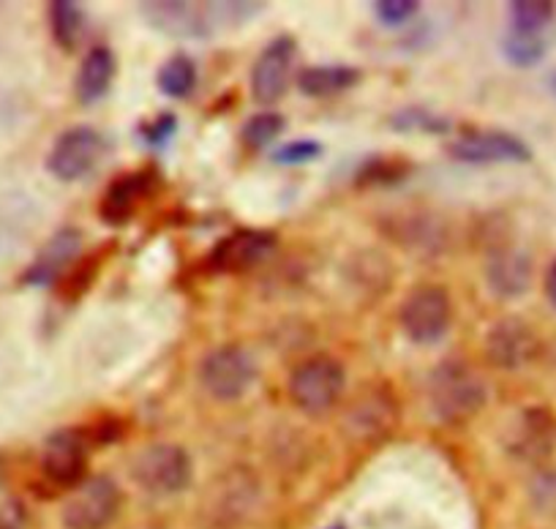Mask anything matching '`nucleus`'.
Instances as JSON below:
<instances>
[{"mask_svg":"<svg viewBox=\"0 0 556 529\" xmlns=\"http://www.w3.org/2000/svg\"><path fill=\"white\" fill-rule=\"evenodd\" d=\"M285 128L287 121L281 112H256V115H251L249 121L243 123V128H240V140H243V146L251 148V151H262V148L273 146L278 137L285 135Z\"/></svg>","mask_w":556,"mask_h":529,"instance_id":"obj_25","label":"nucleus"},{"mask_svg":"<svg viewBox=\"0 0 556 529\" xmlns=\"http://www.w3.org/2000/svg\"><path fill=\"white\" fill-rule=\"evenodd\" d=\"M485 357L494 368L502 371H518L534 363L543 352L540 333L521 317H505L494 323L483 341Z\"/></svg>","mask_w":556,"mask_h":529,"instance_id":"obj_10","label":"nucleus"},{"mask_svg":"<svg viewBox=\"0 0 556 529\" xmlns=\"http://www.w3.org/2000/svg\"><path fill=\"white\" fill-rule=\"evenodd\" d=\"M200 382L216 402H238L256 382V363L240 344H222L200 363Z\"/></svg>","mask_w":556,"mask_h":529,"instance_id":"obj_6","label":"nucleus"},{"mask_svg":"<svg viewBox=\"0 0 556 529\" xmlns=\"http://www.w3.org/2000/svg\"><path fill=\"white\" fill-rule=\"evenodd\" d=\"M417 9H420L417 0H377V3H374V14H377V20L382 25H390V28L409 23V20L417 14Z\"/></svg>","mask_w":556,"mask_h":529,"instance_id":"obj_30","label":"nucleus"},{"mask_svg":"<svg viewBox=\"0 0 556 529\" xmlns=\"http://www.w3.org/2000/svg\"><path fill=\"white\" fill-rule=\"evenodd\" d=\"M85 14L79 3L74 0H52L50 3V30L55 45L63 52L77 50L79 39H83Z\"/></svg>","mask_w":556,"mask_h":529,"instance_id":"obj_21","label":"nucleus"},{"mask_svg":"<svg viewBox=\"0 0 556 529\" xmlns=\"http://www.w3.org/2000/svg\"><path fill=\"white\" fill-rule=\"evenodd\" d=\"M156 85L169 99H186L197 88V63L189 55H184V52L167 58L162 68H159Z\"/></svg>","mask_w":556,"mask_h":529,"instance_id":"obj_22","label":"nucleus"},{"mask_svg":"<svg viewBox=\"0 0 556 529\" xmlns=\"http://www.w3.org/2000/svg\"><path fill=\"white\" fill-rule=\"evenodd\" d=\"M323 153H325V148L319 146L317 140H312V137H303V140H292V142H287V146L278 148V151L273 153V162L285 164V167H295V164L317 162Z\"/></svg>","mask_w":556,"mask_h":529,"instance_id":"obj_28","label":"nucleus"},{"mask_svg":"<svg viewBox=\"0 0 556 529\" xmlns=\"http://www.w3.org/2000/svg\"><path fill=\"white\" fill-rule=\"evenodd\" d=\"M83 251V232L74 227H63L39 249L36 260L23 270L20 285L25 287H50L61 281V276L79 260Z\"/></svg>","mask_w":556,"mask_h":529,"instance_id":"obj_14","label":"nucleus"},{"mask_svg":"<svg viewBox=\"0 0 556 529\" xmlns=\"http://www.w3.org/2000/svg\"><path fill=\"white\" fill-rule=\"evenodd\" d=\"M346 385V368L330 355H312L290 374V399L301 413L325 415L339 404Z\"/></svg>","mask_w":556,"mask_h":529,"instance_id":"obj_2","label":"nucleus"},{"mask_svg":"<svg viewBox=\"0 0 556 529\" xmlns=\"http://www.w3.org/2000/svg\"><path fill=\"white\" fill-rule=\"evenodd\" d=\"M548 90L554 93V99H556V68L551 72V77H548Z\"/></svg>","mask_w":556,"mask_h":529,"instance_id":"obj_34","label":"nucleus"},{"mask_svg":"<svg viewBox=\"0 0 556 529\" xmlns=\"http://www.w3.org/2000/svg\"><path fill=\"white\" fill-rule=\"evenodd\" d=\"M485 285L491 295L502 301L523 298L532 287V260L513 243L491 245L485 256Z\"/></svg>","mask_w":556,"mask_h":529,"instance_id":"obj_13","label":"nucleus"},{"mask_svg":"<svg viewBox=\"0 0 556 529\" xmlns=\"http://www.w3.org/2000/svg\"><path fill=\"white\" fill-rule=\"evenodd\" d=\"M148 23L153 28H159L162 34L169 36H200L202 30H207V17L200 7L194 3H146L142 7Z\"/></svg>","mask_w":556,"mask_h":529,"instance_id":"obj_18","label":"nucleus"},{"mask_svg":"<svg viewBox=\"0 0 556 529\" xmlns=\"http://www.w3.org/2000/svg\"><path fill=\"white\" fill-rule=\"evenodd\" d=\"M556 448V418L545 407H529L507 434V451L521 462H543Z\"/></svg>","mask_w":556,"mask_h":529,"instance_id":"obj_16","label":"nucleus"},{"mask_svg":"<svg viewBox=\"0 0 556 529\" xmlns=\"http://www.w3.org/2000/svg\"><path fill=\"white\" fill-rule=\"evenodd\" d=\"M112 249H115V240H110L106 245H96L90 254H83L77 262H74L72 268L66 270V274L61 276V281H58V295L63 298V301H77V298H83L85 292L90 290V287L96 285V279H99V270L104 268L106 256L112 254Z\"/></svg>","mask_w":556,"mask_h":529,"instance_id":"obj_20","label":"nucleus"},{"mask_svg":"<svg viewBox=\"0 0 556 529\" xmlns=\"http://www.w3.org/2000/svg\"><path fill=\"white\" fill-rule=\"evenodd\" d=\"M361 68L330 63V66H306L298 74V88L308 99H330L361 83Z\"/></svg>","mask_w":556,"mask_h":529,"instance_id":"obj_19","label":"nucleus"},{"mask_svg":"<svg viewBox=\"0 0 556 529\" xmlns=\"http://www.w3.org/2000/svg\"><path fill=\"white\" fill-rule=\"evenodd\" d=\"M175 131H178V117H175L173 112H162L159 117L146 121L142 126H139V135H142V140H146L151 148L167 146V142L173 140Z\"/></svg>","mask_w":556,"mask_h":529,"instance_id":"obj_31","label":"nucleus"},{"mask_svg":"<svg viewBox=\"0 0 556 529\" xmlns=\"http://www.w3.org/2000/svg\"><path fill=\"white\" fill-rule=\"evenodd\" d=\"M507 14H510V30L540 36L554 20V3H548V0H513L507 7Z\"/></svg>","mask_w":556,"mask_h":529,"instance_id":"obj_24","label":"nucleus"},{"mask_svg":"<svg viewBox=\"0 0 556 529\" xmlns=\"http://www.w3.org/2000/svg\"><path fill=\"white\" fill-rule=\"evenodd\" d=\"M278 249V238L267 229H235V232L224 235L207 254V270L218 276L227 274H245V270L256 268L273 251Z\"/></svg>","mask_w":556,"mask_h":529,"instance_id":"obj_11","label":"nucleus"},{"mask_svg":"<svg viewBox=\"0 0 556 529\" xmlns=\"http://www.w3.org/2000/svg\"><path fill=\"white\" fill-rule=\"evenodd\" d=\"M123 505V491L110 475H93L68 494L63 505L66 529H106L117 518Z\"/></svg>","mask_w":556,"mask_h":529,"instance_id":"obj_7","label":"nucleus"},{"mask_svg":"<svg viewBox=\"0 0 556 529\" xmlns=\"http://www.w3.org/2000/svg\"><path fill=\"white\" fill-rule=\"evenodd\" d=\"M131 480L151 496H175L189 489L194 478L191 456L173 442L148 445L131 458Z\"/></svg>","mask_w":556,"mask_h":529,"instance_id":"obj_4","label":"nucleus"},{"mask_svg":"<svg viewBox=\"0 0 556 529\" xmlns=\"http://www.w3.org/2000/svg\"><path fill=\"white\" fill-rule=\"evenodd\" d=\"M104 153V137L93 126H72L55 137L47 153V173L61 184H74L93 173Z\"/></svg>","mask_w":556,"mask_h":529,"instance_id":"obj_8","label":"nucleus"},{"mask_svg":"<svg viewBox=\"0 0 556 529\" xmlns=\"http://www.w3.org/2000/svg\"><path fill=\"white\" fill-rule=\"evenodd\" d=\"M295 55L298 41L292 36H276L260 52L256 63L251 66V96H254V101L270 106L285 99L292 83Z\"/></svg>","mask_w":556,"mask_h":529,"instance_id":"obj_12","label":"nucleus"},{"mask_svg":"<svg viewBox=\"0 0 556 529\" xmlns=\"http://www.w3.org/2000/svg\"><path fill=\"white\" fill-rule=\"evenodd\" d=\"M153 186H156V175L153 169H137V173H123L110 180L106 191L99 200V218L110 227H123L137 216L139 205L151 197Z\"/></svg>","mask_w":556,"mask_h":529,"instance_id":"obj_15","label":"nucleus"},{"mask_svg":"<svg viewBox=\"0 0 556 529\" xmlns=\"http://www.w3.org/2000/svg\"><path fill=\"white\" fill-rule=\"evenodd\" d=\"M390 128L401 131V135H415V131H424V135H445L451 131L453 123L447 117L437 115V112L426 110V106H401L393 115L388 117Z\"/></svg>","mask_w":556,"mask_h":529,"instance_id":"obj_23","label":"nucleus"},{"mask_svg":"<svg viewBox=\"0 0 556 529\" xmlns=\"http://www.w3.org/2000/svg\"><path fill=\"white\" fill-rule=\"evenodd\" d=\"M3 478H7V456L0 453V486H3Z\"/></svg>","mask_w":556,"mask_h":529,"instance_id":"obj_33","label":"nucleus"},{"mask_svg":"<svg viewBox=\"0 0 556 529\" xmlns=\"http://www.w3.org/2000/svg\"><path fill=\"white\" fill-rule=\"evenodd\" d=\"M399 325L415 347H434L453 325V301L442 285H417L399 306Z\"/></svg>","mask_w":556,"mask_h":529,"instance_id":"obj_3","label":"nucleus"},{"mask_svg":"<svg viewBox=\"0 0 556 529\" xmlns=\"http://www.w3.org/2000/svg\"><path fill=\"white\" fill-rule=\"evenodd\" d=\"M328 529H346L344 524H333V527H328Z\"/></svg>","mask_w":556,"mask_h":529,"instance_id":"obj_35","label":"nucleus"},{"mask_svg":"<svg viewBox=\"0 0 556 529\" xmlns=\"http://www.w3.org/2000/svg\"><path fill=\"white\" fill-rule=\"evenodd\" d=\"M117 63L115 52L106 45H96L85 52L83 63L77 68V79H74V93H77L79 104L90 106L106 96L115 79Z\"/></svg>","mask_w":556,"mask_h":529,"instance_id":"obj_17","label":"nucleus"},{"mask_svg":"<svg viewBox=\"0 0 556 529\" xmlns=\"http://www.w3.org/2000/svg\"><path fill=\"white\" fill-rule=\"evenodd\" d=\"M90 442L85 440L79 426L52 431L41 445V480L55 491H74L88 480Z\"/></svg>","mask_w":556,"mask_h":529,"instance_id":"obj_5","label":"nucleus"},{"mask_svg":"<svg viewBox=\"0 0 556 529\" xmlns=\"http://www.w3.org/2000/svg\"><path fill=\"white\" fill-rule=\"evenodd\" d=\"M543 290H545V298H548V303H551V306L556 308V260L551 262V265H548V270H545Z\"/></svg>","mask_w":556,"mask_h":529,"instance_id":"obj_32","label":"nucleus"},{"mask_svg":"<svg viewBox=\"0 0 556 529\" xmlns=\"http://www.w3.org/2000/svg\"><path fill=\"white\" fill-rule=\"evenodd\" d=\"M85 434V440L90 442V448H106L112 442L123 440V434L128 431V424L123 418H115V415H104L101 420L88 426H79Z\"/></svg>","mask_w":556,"mask_h":529,"instance_id":"obj_29","label":"nucleus"},{"mask_svg":"<svg viewBox=\"0 0 556 529\" xmlns=\"http://www.w3.org/2000/svg\"><path fill=\"white\" fill-rule=\"evenodd\" d=\"M412 173V164L406 159L395 156H377L363 162L357 173V186H395Z\"/></svg>","mask_w":556,"mask_h":529,"instance_id":"obj_26","label":"nucleus"},{"mask_svg":"<svg viewBox=\"0 0 556 529\" xmlns=\"http://www.w3.org/2000/svg\"><path fill=\"white\" fill-rule=\"evenodd\" d=\"M456 162L462 164H527L532 151L521 137L502 131V128H469L447 146Z\"/></svg>","mask_w":556,"mask_h":529,"instance_id":"obj_9","label":"nucleus"},{"mask_svg":"<svg viewBox=\"0 0 556 529\" xmlns=\"http://www.w3.org/2000/svg\"><path fill=\"white\" fill-rule=\"evenodd\" d=\"M502 55L516 68H532L545 58V41L540 36L507 30V36L502 39Z\"/></svg>","mask_w":556,"mask_h":529,"instance_id":"obj_27","label":"nucleus"},{"mask_svg":"<svg viewBox=\"0 0 556 529\" xmlns=\"http://www.w3.org/2000/svg\"><path fill=\"white\" fill-rule=\"evenodd\" d=\"M429 402L442 424H467L489 402L483 377L458 357L437 363L429 377Z\"/></svg>","mask_w":556,"mask_h":529,"instance_id":"obj_1","label":"nucleus"}]
</instances>
